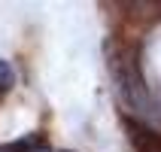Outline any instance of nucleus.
<instances>
[{"label": "nucleus", "mask_w": 161, "mask_h": 152, "mask_svg": "<svg viewBox=\"0 0 161 152\" xmlns=\"http://www.w3.org/2000/svg\"><path fill=\"white\" fill-rule=\"evenodd\" d=\"M107 58H109V73L116 79V91L122 98V104L131 110V116L146 122V125H161V104L152 98V91L146 88L134 58L131 55H116L113 43L107 46Z\"/></svg>", "instance_id": "1"}, {"label": "nucleus", "mask_w": 161, "mask_h": 152, "mask_svg": "<svg viewBox=\"0 0 161 152\" xmlns=\"http://www.w3.org/2000/svg\"><path fill=\"white\" fill-rule=\"evenodd\" d=\"M0 152H52L49 143L43 137H25L18 143H9V146H0Z\"/></svg>", "instance_id": "2"}, {"label": "nucleus", "mask_w": 161, "mask_h": 152, "mask_svg": "<svg viewBox=\"0 0 161 152\" xmlns=\"http://www.w3.org/2000/svg\"><path fill=\"white\" fill-rule=\"evenodd\" d=\"M12 85H15V67L6 58H0V91H9Z\"/></svg>", "instance_id": "3"}]
</instances>
